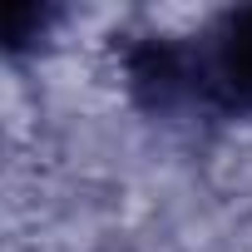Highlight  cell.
I'll list each match as a JSON object with an SVG mask.
<instances>
[{
  "label": "cell",
  "instance_id": "cell-1",
  "mask_svg": "<svg viewBox=\"0 0 252 252\" xmlns=\"http://www.w3.org/2000/svg\"><path fill=\"white\" fill-rule=\"evenodd\" d=\"M188 64H193V60H188ZM198 84H203L218 104L252 114V5H247V10H232V15L208 35V50H203L198 64H193V89H198Z\"/></svg>",
  "mask_w": 252,
  "mask_h": 252
}]
</instances>
